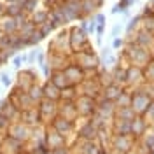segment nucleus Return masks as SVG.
Listing matches in <instances>:
<instances>
[{
    "label": "nucleus",
    "instance_id": "obj_31",
    "mask_svg": "<svg viewBox=\"0 0 154 154\" xmlns=\"http://www.w3.org/2000/svg\"><path fill=\"white\" fill-rule=\"evenodd\" d=\"M138 144L142 145L144 149H147V151H152V149H154V133L149 130V131H147L140 140H138Z\"/></svg>",
    "mask_w": 154,
    "mask_h": 154
},
{
    "label": "nucleus",
    "instance_id": "obj_6",
    "mask_svg": "<svg viewBox=\"0 0 154 154\" xmlns=\"http://www.w3.org/2000/svg\"><path fill=\"white\" fill-rule=\"evenodd\" d=\"M37 109H38V114H40V119H42V125L49 126L58 117V102L42 98L37 103Z\"/></svg>",
    "mask_w": 154,
    "mask_h": 154
},
{
    "label": "nucleus",
    "instance_id": "obj_34",
    "mask_svg": "<svg viewBox=\"0 0 154 154\" xmlns=\"http://www.w3.org/2000/svg\"><path fill=\"white\" fill-rule=\"evenodd\" d=\"M145 121H147V125L151 126V125H154V100H152V103L149 105V109L145 110V114L142 116Z\"/></svg>",
    "mask_w": 154,
    "mask_h": 154
},
{
    "label": "nucleus",
    "instance_id": "obj_17",
    "mask_svg": "<svg viewBox=\"0 0 154 154\" xmlns=\"http://www.w3.org/2000/svg\"><path fill=\"white\" fill-rule=\"evenodd\" d=\"M58 116L63 117V119H68V121H74L77 123L79 119V112H77L75 102H58Z\"/></svg>",
    "mask_w": 154,
    "mask_h": 154
},
{
    "label": "nucleus",
    "instance_id": "obj_3",
    "mask_svg": "<svg viewBox=\"0 0 154 154\" xmlns=\"http://www.w3.org/2000/svg\"><path fill=\"white\" fill-rule=\"evenodd\" d=\"M152 95L147 91L145 84L142 88H137V89H131V109H133L137 116H144L145 110L149 109V105L152 103Z\"/></svg>",
    "mask_w": 154,
    "mask_h": 154
},
{
    "label": "nucleus",
    "instance_id": "obj_42",
    "mask_svg": "<svg viewBox=\"0 0 154 154\" xmlns=\"http://www.w3.org/2000/svg\"><path fill=\"white\" fill-rule=\"evenodd\" d=\"M126 2H128L130 5H133V4H135V2H137V0H126Z\"/></svg>",
    "mask_w": 154,
    "mask_h": 154
},
{
    "label": "nucleus",
    "instance_id": "obj_4",
    "mask_svg": "<svg viewBox=\"0 0 154 154\" xmlns=\"http://www.w3.org/2000/svg\"><path fill=\"white\" fill-rule=\"evenodd\" d=\"M68 37H70V49H72V54H77L81 51H86V49H91V42H89V37H88L86 32L79 28V26H72L68 30Z\"/></svg>",
    "mask_w": 154,
    "mask_h": 154
},
{
    "label": "nucleus",
    "instance_id": "obj_27",
    "mask_svg": "<svg viewBox=\"0 0 154 154\" xmlns=\"http://www.w3.org/2000/svg\"><path fill=\"white\" fill-rule=\"evenodd\" d=\"M82 4V16H93L96 14V9L102 7V4H98L96 0H81Z\"/></svg>",
    "mask_w": 154,
    "mask_h": 154
},
{
    "label": "nucleus",
    "instance_id": "obj_24",
    "mask_svg": "<svg viewBox=\"0 0 154 154\" xmlns=\"http://www.w3.org/2000/svg\"><path fill=\"white\" fill-rule=\"evenodd\" d=\"M42 91H44V98H48V100L60 102V98H61V89H58L51 81H46V84H42Z\"/></svg>",
    "mask_w": 154,
    "mask_h": 154
},
{
    "label": "nucleus",
    "instance_id": "obj_9",
    "mask_svg": "<svg viewBox=\"0 0 154 154\" xmlns=\"http://www.w3.org/2000/svg\"><path fill=\"white\" fill-rule=\"evenodd\" d=\"M98 103H96V112L95 114L98 116V117H102L103 121H107V123H112L116 117V103L114 102H110V100H105V98H98L96 100Z\"/></svg>",
    "mask_w": 154,
    "mask_h": 154
},
{
    "label": "nucleus",
    "instance_id": "obj_38",
    "mask_svg": "<svg viewBox=\"0 0 154 154\" xmlns=\"http://www.w3.org/2000/svg\"><path fill=\"white\" fill-rule=\"evenodd\" d=\"M109 56H112V48H110V46H103V48H102V53H100V63H102L103 60H107Z\"/></svg>",
    "mask_w": 154,
    "mask_h": 154
},
{
    "label": "nucleus",
    "instance_id": "obj_44",
    "mask_svg": "<svg viewBox=\"0 0 154 154\" xmlns=\"http://www.w3.org/2000/svg\"><path fill=\"white\" fill-rule=\"evenodd\" d=\"M109 154H119V152H116V151H109Z\"/></svg>",
    "mask_w": 154,
    "mask_h": 154
},
{
    "label": "nucleus",
    "instance_id": "obj_14",
    "mask_svg": "<svg viewBox=\"0 0 154 154\" xmlns=\"http://www.w3.org/2000/svg\"><path fill=\"white\" fill-rule=\"evenodd\" d=\"M49 126H51L53 130H56L60 135H63L65 138H67V137H70V135H74L77 131V123H74V121H68V119H63V117H60V116H58V117Z\"/></svg>",
    "mask_w": 154,
    "mask_h": 154
},
{
    "label": "nucleus",
    "instance_id": "obj_37",
    "mask_svg": "<svg viewBox=\"0 0 154 154\" xmlns=\"http://www.w3.org/2000/svg\"><path fill=\"white\" fill-rule=\"evenodd\" d=\"M26 61V54H16V56L12 58V67L14 68H19L23 63Z\"/></svg>",
    "mask_w": 154,
    "mask_h": 154
},
{
    "label": "nucleus",
    "instance_id": "obj_40",
    "mask_svg": "<svg viewBox=\"0 0 154 154\" xmlns=\"http://www.w3.org/2000/svg\"><path fill=\"white\" fill-rule=\"evenodd\" d=\"M95 21H96V25H105V14L96 12L95 14Z\"/></svg>",
    "mask_w": 154,
    "mask_h": 154
},
{
    "label": "nucleus",
    "instance_id": "obj_39",
    "mask_svg": "<svg viewBox=\"0 0 154 154\" xmlns=\"http://www.w3.org/2000/svg\"><path fill=\"white\" fill-rule=\"evenodd\" d=\"M0 84H4L5 88H9L11 84H12V81H11V77H9L7 72H2V74H0Z\"/></svg>",
    "mask_w": 154,
    "mask_h": 154
},
{
    "label": "nucleus",
    "instance_id": "obj_29",
    "mask_svg": "<svg viewBox=\"0 0 154 154\" xmlns=\"http://www.w3.org/2000/svg\"><path fill=\"white\" fill-rule=\"evenodd\" d=\"M116 107L117 109H121V107H131V89L125 88V91L116 100Z\"/></svg>",
    "mask_w": 154,
    "mask_h": 154
},
{
    "label": "nucleus",
    "instance_id": "obj_36",
    "mask_svg": "<svg viewBox=\"0 0 154 154\" xmlns=\"http://www.w3.org/2000/svg\"><path fill=\"white\" fill-rule=\"evenodd\" d=\"M9 126H11V121H9V119H7L4 114H0V133H2V135L7 133Z\"/></svg>",
    "mask_w": 154,
    "mask_h": 154
},
{
    "label": "nucleus",
    "instance_id": "obj_32",
    "mask_svg": "<svg viewBox=\"0 0 154 154\" xmlns=\"http://www.w3.org/2000/svg\"><path fill=\"white\" fill-rule=\"evenodd\" d=\"M144 77L145 84H154V60L144 68Z\"/></svg>",
    "mask_w": 154,
    "mask_h": 154
},
{
    "label": "nucleus",
    "instance_id": "obj_12",
    "mask_svg": "<svg viewBox=\"0 0 154 154\" xmlns=\"http://www.w3.org/2000/svg\"><path fill=\"white\" fill-rule=\"evenodd\" d=\"M75 138L77 140H84V142H89V140H98V130L95 128V125L89 121V119H82V125L77 126L75 131Z\"/></svg>",
    "mask_w": 154,
    "mask_h": 154
},
{
    "label": "nucleus",
    "instance_id": "obj_33",
    "mask_svg": "<svg viewBox=\"0 0 154 154\" xmlns=\"http://www.w3.org/2000/svg\"><path fill=\"white\" fill-rule=\"evenodd\" d=\"M126 46V38L125 37H117V38H112V44H110V48H112V51H123Z\"/></svg>",
    "mask_w": 154,
    "mask_h": 154
},
{
    "label": "nucleus",
    "instance_id": "obj_5",
    "mask_svg": "<svg viewBox=\"0 0 154 154\" xmlns=\"http://www.w3.org/2000/svg\"><path fill=\"white\" fill-rule=\"evenodd\" d=\"M137 140L131 135H112L110 137V144H109V151H116L119 154H128L137 147Z\"/></svg>",
    "mask_w": 154,
    "mask_h": 154
},
{
    "label": "nucleus",
    "instance_id": "obj_43",
    "mask_svg": "<svg viewBox=\"0 0 154 154\" xmlns=\"http://www.w3.org/2000/svg\"><path fill=\"white\" fill-rule=\"evenodd\" d=\"M149 130H151V131L154 133V125H151V126H149Z\"/></svg>",
    "mask_w": 154,
    "mask_h": 154
},
{
    "label": "nucleus",
    "instance_id": "obj_25",
    "mask_svg": "<svg viewBox=\"0 0 154 154\" xmlns=\"http://www.w3.org/2000/svg\"><path fill=\"white\" fill-rule=\"evenodd\" d=\"M48 81H51V82L58 88V89H65L67 86H70V82H68L67 75L63 74V70H53Z\"/></svg>",
    "mask_w": 154,
    "mask_h": 154
},
{
    "label": "nucleus",
    "instance_id": "obj_41",
    "mask_svg": "<svg viewBox=\"0 0 154 154\" xmlns=\"http://www.w3.org/2000/svg\"><path fill=\"white\" fill-rule=\"evenodd\" d=\"M4 137H5V135L0 133V151H2V142H4Z\"/></svg>",
    "mask_w": 154,
    "mask_h": 154
},
{
    "label": "nucleus",
    "instance_id": "obj_21",
    "mask_svg": "<svg viewBox=\"0 0 154 154\" xmlns=\"http://www.w3.org/2000/svg\"><path fill=\"white\" fill-rule=\"evenodd\" d=\"M126 70H128V67H126V65H121V63H117L116 67L110 68L114 84H119V86L126 88Z\"/></svg>",
    "mask_w": 154,
    "mask_h": 154
},
{
    "label": "nucleus",
    "instance_id": "obj_8",
    "mask_svg": "<svg viewBox=\"0 0 154 154\" xmlns=\"http://www.w3.org/2000/svg\"><path fill=\"white\" fill-rule=\"evenodd\" d=\"M96 102L95 98H89V96L79 95L75 100V107L77 112H79V119H89L91 116L96 112Z\"/></svg>",
    "mask_w": 154,
    "mask_h": 154
},
{
    "label": "nucleus",
    "instance_id": "obj_18",
    "mask_svg": "<svg viewBox=\"0 0 154 154\" xmlns=\"http://www.w3.org/2000/svg\"><path fill=\"white\" fill-rule=\"evenodd\" d=\"M25 151V144L19 142L16 138H12L9 135L4 137V142H2V151L0 154H19Z\"/></svg>",
    "mask_w": 154,
    "mask_h": 154
},
{
    "label": "nucleus",
    "instance_id": "obj_19",
    "mask_svg": "<svg viewBox=\"0 0 154 154\" xmlns=\"http://www.w3.org/2000/svg\"><path fill=\"white\" fill-rule=\"evenodd\" d=\"M19 121H21L23 125L30 126V128H37V126L42 125V119H40V114H38L37 107L28 109V110H23L21 116H19Z\"/></svg>",
    "mask_w": 154,
    "mask_h": 154
},
{
    "label": "nucleus",
    "instance_id": "obj_1",
    "mask_svg": "<svg viewBox=\"0 0 154 154\" xmlns=\"http://www.w3.org/2000/svg\"><path fill=\"white\" fill-rule=\"evenodd\" d=\"M121 54L128 60L130 65L138 68H145L151 61H152V54L149 49H144L140 46H137L135 42H126L125 49L121 51Z\"/></svg>",
    "mask_w": 154,
    "mask_h": 154
},
{
    "label": "nucleus",
    "instance_id": "obj_15",
    "mask_svg": "<svg viewBox=\"0 0 154 154\" xmlns=\"http://www.w3.org/2000/svg\"><path fill=\"white\" fill-rule=\"evenodd\" d=\"M33 84H37V74H35L33 70L26 68V70L18 72V77H16V88H18V89L28 91Z\"/></svg>",
    "mask_w": 154,
    "mask_h": 154
},
{
    "label": "nucleus",
    "instance_id": "obj_26",
    "mask_svg": "<svg viewBox=\"0 0 154 154\" xmlns=\"http://www.w3.org/2000/svg\"><path fill=\"white\" fill-rule=\"evenodd\" d=\"M137 117V112H135L131 107H121V109H116V117L114 119H121V121H133Z\"/></svg>",
    "mask_w": 154,
    "mask_h": 154
},
{
    "label": "nucleus",
    "instance_id": "obj_10",
    "mask_svg": "<svg viewBox=\"0 0 154 154\" xmlns=\"http://www.w3.org/2000/svg\"><path fill=\"white\" fill-rule=\"evenodd\" d=\"M144 84H145L144 68L130 65L128 70H126V88L128 89H137V88H142Z\"/></svg>",
    "mask_w": 154,
    "mask_h": 154
},
{
    "label": "nucleus",
    "instance_id": "obj_22",
    "mask_svg": "<svg viewBox=\"0 0 154 154\" xmlns=\"http://www.w3.org/2000/svg\"><path fill=\"white\" fill-rule=\"evenodd\" d=\"M125 91V88L119 86V84H109V86L103 88V91H102V98H105V100H110V102H114L119 98V95Z\"/></svg>",
    "mask_w": 154,
    "mask_h": 154
},
{
    "label": "nucleus",
    "instance_id": "obj_30",
    "mask_svg": "<svg viewBox=\"0 0 154 154\" xmlns=\"http://www.w3.org/2000/svg\"><path fill=\"white\" fill-rule=\"evenodd\" d=\"M26 93L30 95V98H32V100H33L35 103H38V102H40V100L44 98V91H42V86H40L38 82H37V84H33V86L30 88Z\"/></svg>",
    "mask_w": 154,
    "mask_h": 154
},
{
    "label": "nucleus",
    "instance_id": "obj_7",
    "mask_svg": "<svg viewBox=\"0 0 154 154\" xmlns=\"http://www.w3.org/2000/svg\"><path fill=\"white\" fill-rule=\"evenodd\" d=\"M79 95H84V96H89V98H102V91H103V88L100 84V81H98V77L93 75V77H86L81 84H79Z\"/></svg>",
    "mask_w": 154,
    "mask_h": 154
},
{
    "label": "nucleus",
    "instance_id": "obj_2",
    "mask_svg": "<svg viewBox=\"0 0 154 154\" xmlns=\"http://www.w3.org/2000/svg\"><path fill=\"white\" fill-rule=\"evenodd\" d=\"M72 61L86 72V77H93L100 70V56L95 53V49H86L77 54H72Z\"/></svg>",
    "mask_w": 154,
    "mask_h": 154
},
{
    "label": "nucleus",
    "instance_id": "obj_23",
    "mask_svg": "<svg viewBox=\"0 0 154 154\" xmlns=\"http://www.w3.org/2000/svg\"><path fill=\"white\" fill-rule=\"evenodd\" d=\"M142 21H144L142 14H135L133 18H130V21L126 23V26H125L126 37H131V35H135L138 30L142 28Z\"/></svg>",
    "mask_w": 154,
    "mask_h": 154
},
{
    "label": "nucleus",
    "instance_id": "obj_35",
    "mask_svg": "<svg viewBox=\"0 0 154 154\" xmlns=\"http://www.w3.org/2000/svg\"><path fill=\"white\" fill-rule=\"evenodd\" d=\"M125 30V25L123 23H116L114 26H112V30H110V38H117L121 37V32Z\"/></svg>",
    "mask_w": 154,
    "mask_h": 154
},
{
    "label": "nucleus",
    "instance_id": "obj_11",
    "mask_svg": "<svg viewBox=\"0 0 154 154\" xmlns=\"http://www.w3.org/2000/svg\"><path fill=\"white\" fill-rule=\"evenodd\" d=\"M9 137H12V138H16V140H19V142H23V144H26L30 140V137H32V128L26 125H23L21 121H18V123H11L9 130H7V133Z\"/></svg>",
    "mask_w": 154,
    "mask_h": 154
},
{
    "label": "nucleus",
    "instance_id": "obj_13",
    "mask_svg": "<svg viewBox=\"0 0 154 154\" xmlns=\"http://www.w3.org/2000/svg\"><path fill=\"white\" fill-rule=\"evenodd\" d=\"M63 74L67 75L68 82H70L72 86H79V84L86 79V72L79 67L77 63H74V61H70L67 67L63 68Z\"/></svg>",
    "mask_w": 154,
    "mask_h": 154
},
{
    "label": "nucleus",
    "instance_id": "obj_16",
    "mask_svg": "<svg viewBox=\"0 0 154 154\" xmlns=\"http://www.w3.org/2000/svg\"><path fill=\"white\" fill-rule=\"evenodd\" d=\"M46 145L49 151H56L61 147H67V138L63 135H60L56 130H53L51 126L46 128Z\"/></svg>",
    "mask_w": 154,
    "mask_h": 154
},
{
    "label": "nucleus",
    "instance_id": "obj_20",
    "mask_svg": "<svg viewBox=\"0 0 154 154\" xmlns=\"http://www.w3.org/2000/svg\"><path fill=\"white\" fill-rule=\"evenodd\" d=\"M149 131V125H147V121H145L142 116H137L133 121H131V130H130V135L133 137L135 140L138 142L145 133Z\"/></svg>",
    "mask_w": 154,
    "mask_h": 154
},
{
    "label": "nucleus",
    "instance_id": "obj_28",
    "mask_svg": "<svg viewBox=\"0 0 154 154\" xmlns=\"http://www.w3.org/2000/svg\"><path fill=\"white\" fill-rule=\"evenodd\" d=\"M77 96H79V88L77 86H67L65 89H61V98H60V102L63 100V102H75Z\"/></svg>",
    "mask_w": 154,
    "mask_h": 154
}]
</instances>
